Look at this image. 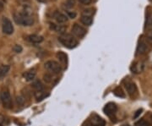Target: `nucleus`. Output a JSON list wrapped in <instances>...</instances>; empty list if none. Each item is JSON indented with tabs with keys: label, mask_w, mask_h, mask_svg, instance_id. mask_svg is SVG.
<instances>
[{
	"label": "nucleus",
	"mask_w": 152,
	"mask_h": 126,
	"mask_svg": "<svg viewBox=\"0 0 152 126\" xmlns=\"http://www.w3.org/2000/svg\"><path fill=\"white\" fill-rule=\"evenodd\" d=\"M14 20L17 24L21 25V26H32L34 24V18H33L32 15L27 10H22L19 14L15 15Z\"/></svg>",
	"instance_id": "1"
},
{
	"label": "nucleus",
	"mask_w": 152,
	"mask_h": 126,
	"mask_svg": "<svg viewBox=\"0 0 152 126\" xmlns=\"http://www.w3.org/2000/svg\"><path fill=\"white\" fill-rule=\"evenodd\" d=\"M58 41L67 48H75L78 46V41L70 34H63L58 37Z\"/></svg>",
	"instance_id": "2"
},
{
	"label": "nucleus",
	"mask_w": 152,
	"mask_h": 126,
	"mask_svg": "<svg viewBox=\"0 0 152 126\" xmlns=\"http://www.w3.org/2000/svg\"><path fill=\"white\" fill-rule=\"evenodd\" d=\"M0 99H1V102H2L4 108L11 109L13 108V101H12V97H11V95L9 91H7V90L3 91L1 92Z\"/></svg>",
	"instance_id": "3"
},
{
	"label": "nucleus",
	"mask_w": 152,
	"mask_h": 126,
	"mask_svg": "<svg viewBox=\"0 0 152 126\" xmlns=\"http://www.w3.org/2000/svg\"><path fill=\"white\" fill-rule=\"evenodd\" d=\"M44 65H45L46 70H48V71L52 72L53 74H59L62 70V68H61L59 63H58L54 60L48 61L45 63Z\"/></svg>",
	"instance_id": "4"
},
{
	"label": "nucleus",
	"mask_w": 152,
	"mask_h": 126,
	"mask_svg": "<svg viewBox=\"0 0 152 126\" xmlns=\"http://www.w3.org/2000/svg\"><path fill=\"white\" fill-rule=\"evenodd\" d=\"M148 42H150L146 37H144L142 36L141 37H140V41H139V43L137 46V54H143V53H145L148 49H149V45Z\"/></svg>",
	"instance_id": "5"
},
{
	"label": "nucleus",
	"mask_w": 152,
	"mask_h": 126,
	"mask_svg": "<svg viewBox=\"0 0 152 126\" xmlns=\"http://www.w3.org/2000/svg\"><path fill=\"white\" fill-rule=\"evenodd\" d=\"M92 117L93 119H89L88 120L86 121L83 126H105L106 123L102 118L96 114L92 115Z\"/></svg>",
	"instance_id": "6"
},
{
	"label": "nucleus",
	"mask_w": 152,
	"mask_h": 126,
	"mask_svg": "<svg viewBox=\"0 0 152 126\" xmlns=\"http://www.w3.org/2000/svg\"><path fill=\"white\" fill-rule=\"evenodd\" d=\"M2 30L3 32L5 33L7 35H11L14 32V26L13 24L10 19L4 17L2 21Z\"/></svg>",
	"instance_id": "7"
},
{
	"label": "nucleus",
	"mask_w": 152,
	"mask_h": 126,
	"mask_svg": "<svg viewBox=\"0 0 152 126\" xmlns=\"http://www.w3.org/2000/svg\"><path fill=\"white\" fill-rule=\"evenodd\" d=\"M124 84V87L128 94L131 97H134L137 95V87H136L135 84L131 81H125Z\"/></svg>",
	"instance_id": "8"
},
{
	"label": "nucleus",
	"mask_w": 152,
	"mask_h": 126,
	"mask_svg": "<svg viewBox=\"0 0 152 126\" xmlns=\"http://www.w3.org/2000/svg\"><path fill=\"white\" fill-rule=\"evenodd\" d=\"M118 111V107L117 105L113 103H108L107 104L105 105L103 108V112L106 115H107L110 118L113 117Z\"/></svg>",
	"instance_id": "9"
},
{
	"label": "nucleus",
	"mask_w": 152,
	"mask_h": 126,
	"mask_svg": "<svg viewBox=\"0 0 152 126\" xmlns=\"http://www.w3.org/2000/svg\"><path fill=\"white\" fill-rule=\"evenodd\" d=\"M86 29H85L83 26H80L79 24H75V25L73 26V27H72V33H73L75 37H79V38L84 37L86 36Z\"/></svg>",
	"instance_id": "10"
},
{
	"label": "nucleus",
	"mask_w": 152,
	"mask_h": 126,
	"mask_svg": "<svg viewBox=\"0 0 152 126\" xmlns=\"http://www.w3.org/2000/svg\"><path fill=\"white\" fill-rule=\"evenodd\" d=\"M26 40L30 42H32V43H40L43 41V37L42 36H39V35H29L26 37Z\"/></svg>",
	"instance_id": "11"
},
{
	"label": "nucleus",
	"mask_w": 152,
	"mask_h": 126,
	"mask_svg": "<svg viewBox=\"0 0 152 126\" xmlns=\"http://www.w3.org/2000/svg\"><path fill=\"white\" fill-rule=\"evenodd\" d=\"M54 18L56 20V21L59 24H63V23H65L67 21H68V16L62 14V13H59V12H56L54 14Z\"/></svg>",
	"instance_id": "12"
},
{
	"label": "nucleus",
	"mask_w": 152,
	"mask_h": 126,
	"mask_svg": "<svg viewBox=\"0 0 152 126\" xmlns=\"http://www.w3.org/2000/svg\"><path fill=\"white\" fill-rule=\"evenodd\" d=\"M57 58L58 59V60L60 62V65H64V68H66V66H67V54H65L64 53H63V52H58V53H57Z\"/></svg>",
	"instance_id": "13"
},
{
	"label": "nucleus",
	"mask_w": 152,
	"mask_h": 126,
	"mask_svg": "<svg viewBox=\"0 0 152 126\" xmlns=\"http://www.w3.org/2000/svg\"><path fill=\"white\" fill-rule=\"evenodd\" d=\"M80 21L83 25L86 26H90L92 25V17L91 15H82L81 18H80Z\"/></svg>",
	"instance_id": "14"
},
{
	"label": "nucleus",
	"mask_w": 152,
	"mask_h": 126,
	"mask_svg": "<svg viewBox=\"0 0 152 126\" xmlns=\"http://www.w3.org/2000/svg\"><path fill=\"white\" fill-rule=\"evenodd\" d=\"M10 70V66L7 65V64H2L0 65V79L4 78L6 75L9 73Z\"/></svg>",
	"instance_id": "15"
},
{
	"label": "nucleus",
	"mask_w": 152,
	"mask_h": 126,
	"mask_svg": "<svg viewBox=\"0 0 152 126\" xmlns=\"http://www.w3.org/2000/svg\"><path fill=\"white\" fill-rule=\"evenodd\" d=\"M23 76H24L25 80L26 81H32L33 80L35 79V77H36V72L34 71V70L26 72Z\"/></svg>",
	"instance_id": "16"
},
{
	"label": "nucleus",
	"mask_w": 152,
	"mask_h": 126,
	"mask_svg": "<svg viewBox=\"0 0 152 126\" xmlns=\"http://www.w3.org/2000/svg\"><path fill=\"white\" fill-rule=\"evenodd\" d=\"M113 93L114 95H115V96H117L118 97L124 98L125 97H126V95H125V92H124V90L120 87V86H118V87H116L115 89H114Z\"/></svg>",
	"instance_id": "17"
},
{
	"label": "nucleus",
	"mask_w": 152,
	"mask_h": 126,
	"mask_svg": "<svg viewBox=\"0 0 152 126\" xmlns=\"http://www.w3.org/2000/svg\"><path fill=\"white\" fill-rule=\"evenodd\" d=\"M50 28L51 30H53V31H56V32H64L65 28L63 27V26H58V25H55L53 23H50Z\"/></svg>",
	"instance_id": "18"
},
{
	"label": "nucleus",
	"mask_w": 152,
	"mask_h": 126,
	"mask_svg": "<svg viewBox=\"0 0 152 126\" xmlns=\"http://www.w3.org/2000/svg\"><path fill=\"white\" fill-rule=\"evenodd\" d=\"M33 88H35L37 92H42V89H43V86H42V84L41 83V81H37L32 84Z\"/></svg>",
	"instance_id": "19"
},
{
	"label": "nucleus",
	"mask_w": 152,
	"mask_h": 126,
	"mask_svg": "<svg viewBox=\"0 0 152 126\" xmlns=\"http://www.w3.org/2000/svg\"><path fill=\"white\" fill-rule=\"evenodd\" d=\"M46 97H47V95L43 94L42 92H37L36 93V97L37 99V101H42V100L45 98Z\"/></svg>",
	"instance_id": "20"
},
{
	"label": "nucleus",
	"mask_w": 152,
	"mask_h": 126,
	"mask_svg": "<svg viewBox=\"0 0 152 126\" xmlns=\"http://www.w3.org/2000/svg\"><path fill=\"white\" fill-rule=\"evenodd\" d=\"M135 126H150L149 123L145 119H140L135 124Z\"/></svg>",
	"instance_id": "21"
},
{
	"label": "nucleus",
	"mask_w": 152,
	"mask_h": 126,
	"mask_svg": "<svg viewBox=\"0 0 152 126\" xmlns=\"http://www.w3.org/2000/svg\"><path fill=\"white\" fill-rule=\"evenodd\" d=\"M75 0H67L65 6L67 8H72V7L75 6Z\"/></svg>",
	"instance_id": "22"
},
{
	"label": "nucleus",
	"mask_w": 152,
	"mask_h": 126,
	"mask_svg": "<svg viewBox=\"0 0 152 126\" xmlns=\"http://www.w3.org/2000/svg\"><path fill=\"white\" fill-rule=\"evenodd\" d=\"M13 50H14L15 53H21L22 52V47L20 45H15V46L14 47Z\"/></svg>",
	"instance_id": "23"
},
{
	"label": "nucleus",
	"mask_w": 152,
	"mask_h": 126,
	"mask_svg": "<svg viewBox=\"0 0 152 126\" xmlns=\"http://www.w3.org/2000/svg\"><path fill=\"white\" fill-rule=\"evenodd\" d=\"M67 14H68L69 18H71V19H75L76 17V15H77V14H76L75 12H72V11H68Z\"/></svg>",
	"instance_id": "24"
},
{
	"label": "nucleus",
	"mask_w": 152,
	"mask_h": 126,
	"mask_svg": "<svg viewBox=\"0 0 152 126\" xmlns=\"http://www.w3.org/2000/svg\"><path fill=\"white\" fill-rule=\"evenodd\" d=\"M52 77H51V75H44V81H47V82H51L52 81Z\"/></svg>",
	"instance_id": "25"
},
{
	"label": "nucleus",
	"mask_w": 152,
	"mask_h": 126,
	"mask_svg": "<svg viewBox=\"0 0 152 126\" xmlns=\"http://www.w3.org/2000/svg\"><path fill=\"white\" fill-rule=\"evenodd\" d=\"M82 4H85V5H88L91 3V0H79Z\"/></svg>",
	"instance_id": "26"
},
{
	"label": "nucleus",
	"mask_w": 152,
	"mask_h": 126,
	"mask_svg": "<svg viewBox=\"0 0 152 126\" xmlns=\"http://www.w3.org/2000/svg\"><path fill=\"white\" fill-rule=\"evenodd\" d=\"M142 111H143V110H142V109H139V110H138V111L136 112L135 114H134V119H137V118L139 117V115H140V114H141Z\"/></svg>",
	"instance_id": "27"
},
{
	"label": "nucleus",
	"mask_w": 152,
	"mask_h": 126,
	"mask_svg": "<svg viewBox=\"0 0 152 126\" xmlns=\"http://www.w3.org/2000/svg\"><path fill=\"white\" fill-rule=\"evenodd\" d=\"M3 10H4V4L0 1V12L3 11Z\"/></svg>",
	"instance_id": "28"
},
{
	"label": "nucleus",
	"mask_w": 152,
	"mask_h": 126,
	"mask_svg": "<svg viewBox=\"0 0 152 126\" xmlns=\"http://www.w3.org/2000/svg\"><path fill=\"white\" fill-rule=\"evenodd\" d=\"M39 2H46V0H37Z\"/></svg>",
	"instance_id": "29"
},
{
	"label": "nucleus",
	"mask_w": 152,
	"mask_h": 126,
	"mask_svg": "<svg viewBox=\"0 0 152 126\" xmlns=\"http://www.w3.org/2000/svg\"><path fill=\"white\" fill-rule=\"evenodd\" d=\"M122 126H129V125H122Z\"/></svg>",
	"instance_id": "30"
},
{
	"label": "nucleus",
	"mask_w": 152,
	"mask_h": 126,
	"mask_svg": "<svg viewBox=\"0 0 152 126\" xmlns=\"http://www.w3.org/2000/svg\"><path fill=\"white\" fill-rule=\"evenodd\" d=\"M151 120H152V115H151Z\"/></svg>",
	"instance_id": "31"
},
{
	"label": "nucleus",
	"mask_w": 152,
	"mask_h": 126,
	"mask_svg": "<svg viewBox=\"0 0 152 126\" xmlns=\"http://www.w3.org/2000/svg\"><path fill=\"white\" fill-rule=\"evenodd\" d=\"M151 2H152V0H151Z\"/></svg>",
	"instance_id": "32"
}]
</instances>
